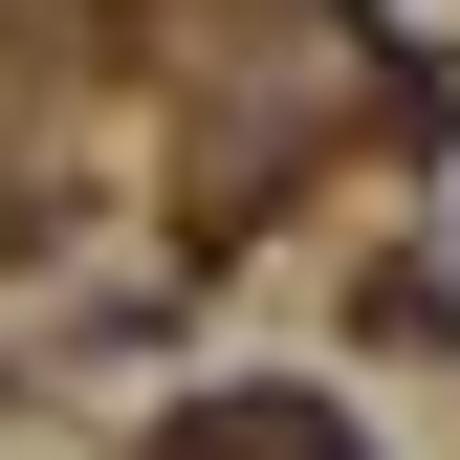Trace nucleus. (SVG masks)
<instances>
[{"label": "nucleus", "instance_id": "nucleus-1", "mask_svg": "<svg viewBox=\"0 0 460 460\" xmlns=\"http://www.w3.org/2000/svg\"><path fill=\"white\" fill-rule=\"evenodd\" d=\"M154 460H351V417H329V394H198Z\"/></svg>", "mask_w": 460, "mask_h": 460}]
</instances>
